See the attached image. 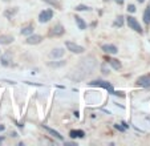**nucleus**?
I'll list each match as a JSON object with an SVG mask.
<instances>
[{
  "instance_id": "nucleus-1",
  "label": "nucleus",
  "mask_w": 150,
  "mask_h": 146,
  "mask_svg": "<svg viewBox=\"0 0 150 146\" xmlns=\"http://www.w3.org/2000/svg\"><path fill=\"white\" fill-rule=\"evenodd\" d=\"M89 85H91V86H101V88H104V89L108 90L109 93L114 94V88H113V85H112L110 82H108V81H102V80H94V81L89 82Z\"/></svg>"
},
{
  "instance_id": "nucleus-2",
  "label": "nucleus",
  "mask_w": 150,
  "mask_h": 146,
  "mask_svg": "<svg viewBox=\"0 0 150 146\" xmlns=\"http://www.w3.org/2000/svg\"><path fill=\"white\" fill-rule=\"evenodd\" d=\"M126 23H127V26H129V28L130 29H133V31H136V32H138V33H142V27H141V24L138 23V20L136 19V17H133V16H127L126 17Z\"/></svg>"
},
{
  "instance_id": "nucleus-3",
  "label": "nucleus",
  "mask_w": 150,
  "mask_h": 146,
  "mask_svg": "<svg viewBox=\"0 0 150 146\" xmlns=\"http://www.w3.org/2000/svg\"><path fill=\"white\" fill-rule=\"evenodd\" d=\"M65 47L68 51H71L72 53H76V55H81L84 53V47H81V45L76 44V43H72V41H65Z\"/></svg>"
},
{
  "instance_id": "nucleus-4",
  "label": "nucleus",
  "mask_w": 150,
  "mask_h": 146,
  "mask_svg": "<svg viewBox=\"0 0 150 146\" xmlns=\"http://www.w3.org/2000/svg\"><path fill=\"white\" fill-rule=\"evenodd\" d=\"M65 33V28L61 26V24H56L54 27H52L49 29V36L51 37H60Z\"/></svg>"
},
{
  "instance_id": "nucleus-5",
  "label": "nucleus",
  "mask_w": 150,
  "mask_h": 146,
  "mask_svg": "<svg viewBox=\"0 0 150 146\" xmlns=\"http://www.w3.org/2000/svg\"><path fill=\"white\" fill-rule=\"evenodd\" d=\"M52 17H53V11H52V9H44V11H41L39 15V21L48 23Z\"/></svg>"
},
{
  "instance_id": "nucleus-6",
  "label": "nucleus",
  "mask_w": 150,
  "mask_h": 146,
  "mask_svg": "<svg viewBox=\"0 0 150 146\" xmlns=\"http://www.w3.org/2000/svg\"><path fill=\"white\" fill-rule=\"evenodd\" d=\"M12 59H13V56H12V52L11 51H7L4 52L3 55H1V57H0V62H1V65L3 67H9L12 62Z\"/></svg>"
},
{
  "instance_id": "nucleus-7",
  "label": "nucleus",
  "mask_w": 150,
  "mask_h": 146,
  "mask_svg": "<svg viewBox=\"0 0 150 146\" xmlns=\"http://www.w3.org/2000/svg\"><path fill=\"white\" fill-rule=\"evenodd\" d=\"M137 85L142 88H150V74H144V76L137 79Z\"/></svg>"
},
{
  "instance_id": "nucleus-8",
  "label": "nucleus",
  "mask_w": 150,
  "mask_h": 146,
  "mask_svg": "<svg viewBox=\"0 0 150 146\" xmlns=\"http://www.w3.org/2000/svg\"><path fill=\"white\" fill-rule=\"evenodd\" d=\"M42 41V37L40 36V35H29L28 37H27V40H25V43L27 44H29V45H36V44H40V43Z\"/></svg>"
},
{
  "instance_id": "nucleus-9",
  "label": "nucleus",
  "mask_w": 150,
  "mask_h": 146,
  "mask_svg": "<svg viewBox=\"0 0 150 146\" xmlns=\"http://www.w3.org/2000/svg\"><path fill=\"white\" fill-rule=\"evenodd\" d=\"M101 49L108 55H116L118 52V48L113 44H104V45H101Z\"/></svg>"
},
{
  "instance_id": "nucleus-10",
  "label": "nucleus",
  "mask_w": 150,
  "mask_h": 146,
  "mask_svg": "<svg viewBox=\"0 0 150 146\" xmlns=\"http://www.w3.org/2000/svg\"><path fill=\"white\" fill-rule=\"evenodd\" d=\"M64 55H65V51L62 48H54V49H52L49 52V57L51 59H61Z\"/></svg>"
},
{
  "instance_id": "nucleus-11",
  "label": "nucleus",
  "mask_w": 150,
  "mask_h": 146,
  "mask_svg": "<svg viewBox=\"0 0 150 146\" xmlns=\"http://www.w3.org/2000/svg\"><path fill=\"white\" fill-rule=\"evenodd\" d=\"M13 36H9V35H1L0 36V44L1 45H7V44H11L13 43Z\"/></svg>"
},
{
  "instance_id": "nucleus-12",
  "label": "nucleus",
  "mask_w": 150,
  "mask_h": 146,
  "mask_svg": "<svg viewBox=\"0 0 150 146\" xmlns=\"http://www.w3.org/2000/svg\"><path fill=\"white\" fill-rule=\"evenodd\" d=\"M17 12H19V8H17V7H13V8L6 9V11H4V16H6L7 19H12V17H13Z\"/></svg>"
},
{
  "instance_id": "nucleus-13",
  "label": "nucleus",
  "mask_w": 150,
  "mask_h": 146,
  "mask_svg": "<svg viewBox=\"0 0 150 146\" xmlns=\"http://www.w3.org/2000/svg\"><path fill=\"white\" fill-rule=\"evenodd\" d=\"M42 128H44V129H45L48 133H51V134L53 135V137H56L57 140H60V141H62V140H64V138H62V135L60 134L59 132H56V130H53V129H51V128H48V126H47V125H42Z\"/></svg>"
},
{
  "instance_id": "nucleus-14",
  "label": "nucleus",
  "mask_w": 150,
  "mask_h": 146,
  "mask_svg": "<svg viewBox=\"0 0 150 146\" xmlns=\"http://www.w3.org/2000/svg\"><path fill=\"white\" fill-rule=\"evenodd\" d=\"M108 62L112 65V68H113V69H116V70H120L122 68V64L117 59H108Z\"/></svg>"
},
{
  "instance_id": "nucleus-15",
  "label": "nucleus",
  "mask_w": 150,
  "mask_h": 146,
  "mask_svg": "<svg viewBox=\"0 0 150 146\" xmlns=\"http://www.w3.org/2000/svg\"><path fill=\"white\" fill-rule=\"evenodd\" d=\"M69 135H71V138H84L85 133H84V130H71Z\"/></svg>"
},
{
  "instance_id": "nucleus-16",
  "label": "nucleus",
  "mask_w": 150,
  "mask_h": 146,
  "mask_svg": "<svg viewBox=\"0 0 150 146\" xmlns=\"http://www.w3.org/2000/svg\"><path fill=\"white\" fill-rule=\"evenodd\" d=\"M74 20H76V24L77 27H79V29H81V31H84V29H86V23L82 20V17L80 16H74Z\"/></svg>"
},
{
  "instance_id": "nucleus-17",
  "label": "nucleus",
  "mask_w": 150,
  "mask_h": 146,
  "mask_svg": "<svg viewBox=\"0 0 150 146\" xmlns=\"http://www.w3.org/2000/svg\"><path fill=\"white\" fill-rule=\"evenodd\" d=\"M20 33L24 35V36H29V35L33 33V27H32V26L23 27V28H21V31H20Z\"/></svg>"
},
{
  "instance_id": "nucleus-18",
  "label": "nucleus",
  "mask_w": 150,
  "mask_h": 146,
  "mask_svg": "<svg viewBox=\"0 0 150 146\" xmlns=\"http://www.w3.org/2000/svg\"><path fill=\"white\" fill-rule=\"evenodd\" d=\"M144 23L146 24V26L150 24V6L144 11Z\"/></svg>"
},
{
  "instance_id": "nucleus-19",
  "label": "nucleus",
  "mask_w": 150,
  "mask_h": 146,
  "mask_svg": "<svg viewBox=\"0 0 150 146\" xmlns=\"http://www.w3.org/2000/svg\"><path fill=\"white\" fill-rule=\"evenodd\" d=\"M67 64V61H51V62H48V65L51 68H60V67H64V65Z\"/></svg>"
},
{
  "instance_id": "nucleus-20",
  "label": "nucleus",
  "mask_w": 150,
  "mask_h": 146,
  "mask_svg": "<svg viewBox=\"0 0 150 146\" xmlns=\"http://www.w3.org/2000/svg\"><path fill=\"white\" fill-rule=\"evenodd\" d=\"M42 1H45V3H48V4H51V6L56 7L57 9H61V4H60L57 0H42Z\"/></svg>"
},
{
  "instance_id": "nucleus-21",
  "label": "nucleus",
  "mask_w": 150,
  "mask_h": 146,
  "mask_svg": "<svg viewBox=\"0 0 150 146\" xmlns=\"http://www.w3.org/2000/svg\"><path fill=\"white\" fill-rule=\"evenodd\" d=\"M114 26H116V27H122V26H124V16H121V15H120V16L116 19V21H114Z\"/></svg>"
},
{
  "instance_id": "nucleus-22",
  "label": "nucleus",
  "mask_w": 150,
  "mask_h": 146,
  "mask_svg": "<svg viewBox=\"0 0 150 146\" xmlns=\"http://www.w3.org/2000/svg\"><path fill=\"white\" fill-rule=\"evenodd\" d=\"M91 7L88 6H85V4H80V6L76 7V11H91Z\"/></svg>"
},
{
  "instance_id": "nucleus-23",
  "label": "nucleus",
  "mask_w": 150,
  "mask_h": 146,
  "mask_svg": "<svg viewBox=\"0 0 150 146\" xmlns=\"http://www.w3.org/2000/svg\"><path fill=\"white\" fill-rule=\"evenodd\" d=\"M101 70H102V73H104V74H109V68H106V64H102L101 65Z\"/></svg>"
},
{
  "instance_id": "nucleus-24",
  "label": "nucleus",
  "mask_w": 150,
  "mask_h": 146,
  "mask_svg": "<svg viewBox=\"0 0 150 146\" xmlns=\"http://www.w3.org/2000/svg\"><path fill=\"white\" fill-rule=\"evenodd\" d=\"M127 11L130 12V13H134V12H136V6H134V4H129V6H127Z\"/></svg>"
},
{
  "instance_id": "nucleus-25",
  "label": "nucleus",
  "mask_w": 150,
  "mask_h": 146,
  "mask_svg": "<svg viewBox=\"0 0 150 146\" xmlns=\"http://www.w3.org/2000/svg\"><path fill=\"white\" fill-rule=\"evenodd\" d=\"M114 128H116L117 130H120V132H125V128H122L121 125H118V124H117V125H114Z\"/></svg>"
},
{
  "instance_id": "nucleus-26",
  "label": "nucleus",
  "mask_w": 150,
  "mask_h": 146,
  "mask_svg": "<svg viewBox=\"0 0 150 146\" xmlns=\"http://www.w3.org/2000/svg\"><path fill=\"white\" fill-rule=\"evenodd\" d=\"M114 1H116L118 6H122V4H124V0H114Z\"/></svg>"
},
{
  "instance_id": "nucleus-27",
  "label": "nucleus",
  "mask_w": 150,
  "mask_h": 146,
  "mask_svg": "<svg viewBox=\"0 0 150 146\" xmlns=\"http://www.w3.org/2000/svg\"><path fill=\"white\" fill-rule=\"evenodd\" d=\"M4 129H6V126H4V125H0V132H3Z\"/></svg>"
},
{
  "instance_id": "nucleus-28",
  "label": "nucleus",
  "mask_w": 150,
  "mask_h": 146,
  "mask_svg": "<svg viewBox=\"0 0 150 146\" xmlns=\"http://www.w3.org/2000/svg\"><path fill=\"white\" fill-rule=\"evenodd\" d=\"M11 135H12V137H17V135H16V132H12Z\"/></svg>"
},
{
  "instance_id": "nucleus-29",
  "label": "nucleus",
  "mask_w": 150,
  "mask_h": 146,
  "mask_svg": "<svg viewBox=\"0 0 150 146\" xmlns=\"http://www.w3.org/2000/svg\"><path fill=\"white\" fill-rule=\"evenodd\" d=\"M137 1H138L139 4H142V3H144V1H145V0H137Z\"/></svg>"
},
{
  "instance_id": "nucleus-30",
  "label": "nucleus",
  "mask_w": 150,
  "mask_h": 146,
  "mask_svg": "<svg viewBox=\"0 0 150 146\" xmlns=\"http://www.w3.org/2000/svg\"><path fill=\"white\" fill-rule=\"evenodd\" d=\"M3 141H4V137H0V143L3 142Z\"/></svg>"
},
{
  "instance_id": "nucleus-31",
  "label": "nucleus",
  "mask_w": 150,
  "mask_h": 146,
  "mask_svg": "<svg viewBox=\"0 0 150 146\" xmlns=\"http://www.w3.org/2000/svg\"><path fill=\"white\" fill-rule=\"evenodd\" d=\"M3 1H9V0H3Z\"/></svg>"
}]
</instances>
